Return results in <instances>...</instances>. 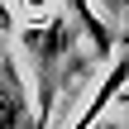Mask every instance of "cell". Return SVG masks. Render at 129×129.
<instances>
[{
    "label": "cell",
    "instance_id": "1",
    "mask_svg": "<svg viewBox=\"0 0 129 129\" xmlns=\"http://www.w3.org/2000/svg\"><path fill=\"white\" fill-rule=\"evenodd\" d=\"M19 48L29 53V67H34V81H38V120L53 124V101L62 91V67L77 57V24L62 5H53L48 14H38L34 24H24L19 34Z\"/></svg>",
    "mask_w": 129,
    "mask_h": 129
},
{
    "label": "cell",
    "instance_id": "2",
    "mask_svg": "<svg viewBox=\"0 0 129 129\" xmlns=\"http://www.w3.org/2000/svg\"><path fill=\"white\" fill-rule=\"evenodd\" d=\"M0 129H48L38 120V105L29 101V81L5 38H0Z\"/></svg>",
    "mask_w": 129,
    "mask_h": 129
},
{
    "label": "cell",
    "instance_id": "3",
    "mask_svg": "<svg viewBox=\"0 0 129 129\" xmlns=\"http://www.w3.org/2000/svg\"><path fill=\"white\" fill-rule=\"evenodd\" d=\"M62 10L72 14L77 34L86 38V53H91L101 67H110V62H115V38H120V34H115V24H110L91 0H62Z\"/></svg>",
    "mask_w": 129,
    "mask_h": 129
},
{
    "label": "cell",
    "instance_id": "4",
    "mask_svg": "<svg viewBox=\"0 0 129 129\" xmlns=\"http://www.w3.org/2000/svg\"><path fill=\"white\" fill-rule=\"evenodd\" d=\"M124 86H129V48H124V53H115V62H110L105 77L96 81V96L72 115V124H67V129H96V124H101V115L110 110V101H115Z\"/></svg>",
    "mask_w": 129,
    "mask_h": 129
},
{
    "label": "cell",
    "instance_id": "5",
    "mask_svg": "<svg viewBox=\"0 0 129 129\" xmlns=\"http://www.w3.org/2000/svg\"><path fill=\"white\" fill-rule=\"evenodd\" d=\"M96 10H101V14H105V19H110V24L120 29V19H124V10H129V0H96Z\"/></svg>",
    "mask_w": 129,
    "mask_h": 129
},
{
    "label": "cell",
    "instance_id": "6",
    "mask_svg": "<svg viewBox=\"0 0 129 129\" xmlns=\"http://www.w3.org/2000/svg\"><path fill=\"white\" fill-rule=\"evenodd\" d=\"M10 34H19V24L10 14V5H0V38H10Z\"/></svg>",
    "mask_w": 129,
    "mask_h": 129
},
{
    "label": "cell",
    "instance_id": "7",
    "mask_svg": "<svg viewBox=\"0 0 129 129\" xmlns=\"http://www.w3.org/2000/svg\"><path fill=\"white\" fill-rule=\"evenodd\" d=\"M120 129H129V120H124V124H120Z\"/></svg>",
    "mask_w": 129,
    "mask_h": 129
},
{
    "label": "cell",
    "instance_id": "8",
    "mask_svg": "<svg viewBox=\"0 0 129 129\" xmlns=\"http://www.w3.org/2000/svg\"><path fill=\"white\" fill-rule=\"evenodd\" d=\"M96 129H105V124H96Z\"/></svg>",
    "mask_w": 129,
    "mask_h": 129
}]
</instances>
